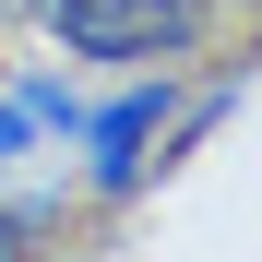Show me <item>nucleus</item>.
<instances>
[{
	"mask_svg": "<svg viewBox=\"0 0 262 262\" xmlns=\"http://www.w3.org/2000/svg\"><path fill=\"white\" fill-rule=\"evenodd\" d=\"M36 24L72 60H119V72H179L214 36V0H36Z\"/></svg>",
	"mask_w": 262,
	"mask_h": 262,
	"instance_id": "nucleus-1",
	"label": "nucleus"
},
{
	"mask_svg": "<svg viewBox=\"0 0 262 262\" xmlns=\"http://www.w3.org/2000/svg\"><path fill=\"white\" fill-rule=\"evenodd\" d=\"M72 131H83V191H96V203H131V191L167 167V131H179V72H131L119 107L72 119Z\"/></svg>",
	"mask_w": 262,
	"mask_h": 262,
	"instance_id": "nucleus-2",
	"label": "nucleus"
}]
</instances>
